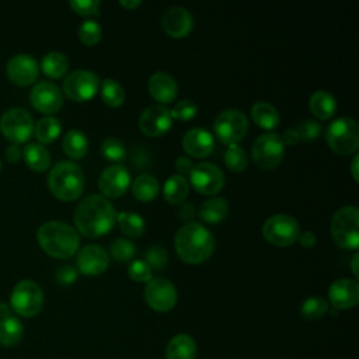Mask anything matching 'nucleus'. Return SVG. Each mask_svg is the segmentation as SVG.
<instances>
[{"label": "nucleus", "instance_id": "b1692460", "mask_svg": "<svg viewBox=\"0 0 359 359\" xmlns=\"http://www.w3.org/2000/svg\"><path fill=\"white\" fill-rule=\"evenodd\" d=\"M196 344L188 334L174 335L165 348V359H195Z\"/></svg>", "mask_w": 359, "mask_h": 359}, {"label": "nucleus", "instance_id": "58836bf2", "mask_svg": "<svg viewBox=\"0 0 359 359\" xmlns=\"http://www.w3.org/2000/svg\"><path fill=\"white\" fill-rule=\"evenodd\" d=\"M102 36L101 25L94 20H86L79 27V38L87 46H94Z\"/></svg>", "mask_w": 359, "mask_h": 359}, {"label": "nucleus", "instance_id": "473e14b6", "mask_svg": "<svg viewBox=\"0 0 359 359\" xmlns=\"http://www.w3.org/2000/svg\"><path fill=\"white\" fill-rule=\"evenodd\" d=\"M22 324L15 317H6L0 320V345L14 346L22 338Z\"/></svg>", "mask_w": 359, "mask_h": 359}, {"label": "nucleus", "instance_id": "f03ea898", "mask_svg": "<svg viewBox=\"0 0 359 359\" xmlns=\"http://www.w3.org/2000/svg\"><path fill=\"white\" fill-rule=\"evenodd\" d=\"M175 251L187 264L205 262L215 251V238L212 233L201 223L189 222L175 234Z\"/></svg>", "mask_w": 359, "mask_h": 359}, {"label": "nucleus", "instance_id": "a211bd4d", "mask_svg": "<svg viewBox=\"0 0 359 359\" xmlns=\"http://www.w3.org/2000/svg\"><path fill=\"white\" fill-rule=\"evenodd\" d=\"M130 185L129 171L121 165H109L104 168L98 178V188L102 195L107 198H119L122 196Z\"/></svg>", "mask_w": 359, "mask_h": 359}, {"label": "nucleus", "instance_id": "bf43d9fd", "mask_svg": "<svg viewBox=\"0 0 359 359\" xmlns=\"http://www.w3.org/2000/svg\"><path fill=\"white\" fill-rule=\"evenodd\" d=\"M0 170H1V161H0Z\"/></svg>", "mask_w": 359, "mask_h": 359}, {"label": "nucleus", "instance_id": "8fccbe9b", "mask_svg": "<svg viewBox=\"0 0 359 359\" xmlns=\"http://www.w3.org/2000/svg\"><path fill=\"white\" fill-rule=\"evenodd\" d=\"M280 139H282V143L285 146H294V144H297L302 140L296 128L294 129H286L283 132V135L280 136Z\"/></svg>", "mask_w": 359, "mask_h": 359}, {"label": "nucleus", "instance_id": "49530a36", "mask_svg": "<svg viewBox=\"0 0 359 359\" xmlns=\"http://www.w3.org/2000/svg\"><path fill=\"white\" fill-rule=\"evenodd\" d=\"M297 132L300 135L302 140H313L317 139L321 133V125L317 121L313 119H307L304 122H302L297 128Z\"/></svg>", "mask_w": 359, "mask_h": 359}, {"label": "nucleus", "instance_id": "7c9ffc66", "mask_svg": "<svg viewBox=\"0 0 359 359\" xmlns=\"http://www.w3.org/2000/svg\"><path fill=\"white\" fill-rule=\"evenodd\" d=\"M133 196L140 202H150L158 194V181L151 174H140L132 184Z\"/></svg>", "mask_w": 359, "mask_h": 359}, {"label": "nucleus", "instance_id": "7ed1b4c3", "mask_svg": "<svg viewBox=\"0 0 359 359\" xmlns=\"http://www.w3.org/2000/svg\"><path fill=\"white\" fill-rule=\"evenodd\" d=\"M41 248L53 258H70L80 245L77 231L67 223L50 220L43 223L36 233Z\"/></svg>", "mask_w": 359, "mask_h": 359}, {"label": "nucleus", "instance_id": "f704fd0d", "mask_svg": "<svg viewBox=\"0 0 359 359\" xmlns=\"http://www.w3.org/2000/svg\"><path fill=\"white\" fill-rule=\"evenodd\" d=\"M116 222L121 231L128 237H140L146 227L143 217L133 212H121L116 215Z\"/></svg>", "mask_w": 359, "mask_h": 359}, {"label": "nucleus", "instance_id": "4468645a", "mask_svg": "<svg viewBox=\"0 0 359 359\" xmlns=\"http://www.w3.org/2000/svg\"><path fill=\"white\" fill-rule=\"evenodd\" d=\"M191 185L202 195H215L224 185L223 171L213 163H199L189 172Z\"/></svg>", "mask_w": 359, "mask_h": 359}, {"label": "nucleus", "instance_id": "2eb2a0df", "mask_svg": "<svg viewBox=\"0 0 359 359\" xmlns=\"http://www.w3.org/2000/svg\"><path fill=\"white\" fill-rule=\"evenodd\" d=\"M32 107L42 114L57 112L63 105V95L60 88L50 81H39L29 93Z\"/></svg>", "mask_w": 359, "mask_h": 359}, {"label": "nucleus", "instance_id": "aec40b11", "mask_svg": "<svg viewBox=\"0 0 359 359\" xmlns=\"http://www.w3.org/2000/svg\"><path fill=\"white\" fill-rule=\"evenodd\" d=\"M328 300L338 310L355 307L359 302V283L351 278L334 280L328 289Z\"/></svg>", "mask_w": 359, "mask_h": 359}, {"label": "nucleus", "instance_id": "ea45409f", "mask_svg": "<svg viewBox=\"0 0 359 359\" xmlns=\"http://www.w3.org/2000/svg\"><path fill=\"white\" fill-rule=\"evenodd\" d=\"M101 154L114 163H119L125 158L126 150L123 143L116 137H107L101 143Z\"/></svg>", "mask_w": 359, "mask_h": 359}, {"label": "nucleus", "instance_id": "2f4dec72", "mask_svg": "<svg viewBox=\"0 0 359 359\" xmlns=\"http://www.w3.org/2000/svg\"><path fill=\"white\" fill-rule=\"evenodd\" d=\"M41 69L45 76L50 79H60L69 69V60L60 52H49L42 57Z\"/></svg>", "mask_w": 359, "mask_h": 359}, {"label": "nucleus", "instance_id": "09e8293b", "mask_svg": "<svg viewBox=\"0 0 359 359\" xmlns=\"http://www.w3.org/2000/svg\"><path fill=\"white\" fill-rule=\"evenodd\" d=\"M192 167H194V164H192V160L189 158V157H187V156H180V157H177V160H175V168H177V171L180 172V175H185V174H189L191 172V170H192Z\"/></svg>", "mask_w": 359, "mask_h": 359}, {"label": "nucleus", "instance_id": "0eeeda50", "mask_svg": "<svg viewBox=\"0 0 359 359\" xmlns=\"http://www.w3.org/2000/svg\"><path fill=\"white\" fill-rule=\"evenodd\" d=\"M248 130V119L245 114L240 109H224L222 111L215 122L213 132L217 139L224 144H237L244 139Z\"/></svg>", "mask_w": 359, "mask_h": 359}, {"label": "nucleus", "instance_id": "9d476101", "mask_svg": "<svg viewBox=\"0 0 359 359\" xmlns=\"http://www.w3.org/2000/svg\"><path fill=\"white\" fill-rule=\"evenodd\" d=\"M285 154V144L280 135L264 133L258 136L251 146V156L254 163L262 170H272L280 164Z\"/></svg>", "mask_w": 359, "mask_h": 359}, {"label": "nucleus", "instance_id": "c756f323", "mask_svg": "<svg viewBox=\"0 0 359 359\" xmlns=\"http://www.w3.org/2000/svg\"><path fill=\"white\" fill-rule=\"evenodd\" d=\"M62 146L69 157L83 158L88 151V139L81 130L72 129L63 136Z\"/></svg>", "mask_w": 359, "mask_h": 359}, {"label": "nucleus", "instance_id": "864d4df0", "mask_svg": "<svg viewBox=\"0 0 359 359\" xmlns=\"http://www.w3.org/2000/svg\"><path fill=\"white\" fill-rule=\"evenodd\" d=\"M4 154H6V158H7L8 161L14 163V161H18V160H20V157H21L22 151H21V149L18 147V144L11 143V144L6 149Z\"/></svg>", "mask_w": 359, "mask_h": 359}, {"label": "nucleus", "instance_id": "423d86ee", "mask_svg": "<svg viewBox=\"0 0 359 359\" xmlns=\"http://www.w3.org/2000/svg\"><path fill=\"white\" fill-rule=\"evenodd\" d=\"M325 139L332 151L341 156L352 154L359 147V129L355 119L341 116L334 119L325 132Z\"/></svg>", "mask_w": 359, "mask_h": 359}, {"label": "nucleus", "instance_id": "cd10ccee", "mask_svg": "<svg viewBox=\"0 0 359 359\" xmlns=\"http://www.w3.org/2000/svg\"><path fill=\"white\" fill-rule=\"evenodd\" d=\"M229 213V203L226 198L222 196H213L206 199L201 209H199V216L202 217L203 222L216 224L220 223Z\"/></svg>", "mask_w": 359, "mask_h": 359}, {"label": "nucleus", "instance_id": "f3484780", "mask_svg": "<svg viewBox=\"0 0 359 359\" xmlns=\"http://www.w3.org/2000/svg\"><path fill=\"white\" fill-rule=\"evenodd\" d=\"M6 73L11 83L24 87L36 81L39 76V66L31 55L20 53L8 60Z\"/></svg>", "mask_w": 359, "mask_h": 359}, {"label": "nucleus", "instance_id": "6ab92c4d", "mask_svg": "<svg viewBox=\"0 0 359 359\" xmlns=\"http://www.w3.org/2000/svg\"><path fill=\"white\" fill-rule=\"evenodd\" d=\"M109 265V254L101 245L88 244L77 254V269L83 275L95 276L102 273Z\"/></svg>", "mask_w": 359, "mask_h": 359}, {"label": "nucleus", "instance_id": "4c0bfd02", "mask_svg": "<svg viewBox=\"0 0 359 359\" xmlns=\"http://www.w3.org/2000/svg\"><path fill=\"white\" fill-rule=\"evenodd\" d=\"M328 311V303L320 296L307 297L300 306V314L306 320H318Z\"/></svg>", "mask_w": 359, "mask_h": 359}, {"label": "nucleus", "instance_id": "a878e982", "mask_svg": "<svg viewBox=\"0 0 359 359\" xmlns=\"http://www.w3.org/2000/svg\"><path fill=\"white\" fill-rule=\"evenodd\" d=\"M309 107L311 114L318 119H330L337 111V101L325 90H317L311 94Z\"/></svg>", "mask_w": 359, "mask_h": 359}, {"label": "nucleus", "instance_id": "3c124183", "mask_svg": "<svg viewBox=\"0 0 359 359\" xmlns=\"http://www.w3.org/2000/svg\"><path fill=\"white\" fill-rule=\"evenodd\" d=\"M195 208L191 203H181L178 209V217L187 223L191 222V219L195 216Z\"/></svg>", "mask_w": 359, "mask_h": 359}, {"label": "nucleus", "instance_id": "603ef678", "mask_svg": "<svg viewBox=\"0 0 359 359\" xmlns=\"http://www.w3.org/2000/svg\"><path fill=\"white\" fill-rule=\"evenodd\" d=\"M297 241H299V244H300L302 247H304V248H311V247H314V244H316L317 240H316V234H314V233L306 230V231H300V233H299Z\"/></svg>", "mask_w": 359, "mask_h": 359}, {"label": "nucleus", "instance_id": "e433bc0d", "mask_svg": "<svg viewBox=\"0 0 359 359\" xmlns=\"http://www.w3.org/2000/svg\"><path fill=\"white\" fill-rule=\"evenodd\" d=\"M224 164L230 171L241 172L248 165V157L240 146L229 144L224 151Z\"/></svg>", "mask_w": 359, "mask_h": 359}, {"label": "nucleus", "instance_id": "c85d7f7f", "mask_svg": "<svg viewBox=\"0 0 359 359\" xmlns=\"http://www.w3.org/2000/svg\"><path fill=\"white\" fill-rule=\"evenodd\" d=\"M189 191V184L185 177L180 174H174L164 182V199L171 205H181Z\"/></svg>", "mask_w": 359, "mask_h": 359}, {"label": "nucleus", "instance_id": "20e7f679", "mask_svg": "<svg viewBox=\"0 0 359 359\" xmlns=\"http://www.w3.org/2000/svg\"><path fill=\"white\" fill-rule=\"evenodd\" d=\"M48 187L53 196L60 201H76L84 189V174L73 161L57 163L48 175Z\"/></svg>", "mask_w": 359, "mask_h": 359}, {"label": "nucleus", "instance_id": "1a4fd4ad", "mask_svg": "<svg viewBox=\"0 0 359 359\" xmlns=\"http://www.w3.org/2000/svg\"><path fill=\"white\" fill-rule=\"evenodd\" d=\"M300 233L299 223L294 217L285 213H278L268 217L262 224L265 240L276 247H287L297 241Z\"/></svg>", "mask_w": 359, "mask_h": 359}, {"label": "nucleus", "instance_id": "37998d69", "mask_svg": "<svg viewBox=\"0 0 359 359\" xmlns=\"http://www.w3.org/2000/svg\"><path fill=\"white\" fill-rule=\"evenodd\" d=\"M129 278L135 282H149L153 278V269L144 259H135L128 266Z\"/></svg>", "mask_w": 359, "mask_h": 359}, {"label": "nucleus", "instance_id": "6e6552de", "mask_svg": "<svg viewBox=\"0 0 359 359\" xmlns=\"http://www.w3.org/2000/svg\"><path fill=\"white\" fill-rule=\"evenodd\" d=\"M10 304L17 314L22 317H34L42 310L43 292L34 280L24 279L14 286Z\"/></svg>", "mask_w": 359, "mask_h": 359}, {"label": "nucleus", "instance_id": "a18cd8bd", "mask_svg": "<svg viewBox=\"0 0 359 359\" xmlns=\"http://www.w3.org/2000/svg\"><path fill=\"white\" fill-rule=\"evenodd\" d=\"M72 10L79 15H98L100 14V1L98 0H72Z\"/></svg>", "mask_w": 359, "mask_h": 359}, {"label": "nucleus", "instance_id": "c9c22d12", "mask_svg": "<svg viewBox=\"0 0 359 359\" xmlns=\"http://www.w3.org/2000/svg\"><path fill=\"white\" fill-rule=\"evenodd\" d=\"M100 93L102 101L112 108L121 107L125 101V91L122 86L114 79H104L100 84Z\"/></svg>", "mask_w": 359, "mask_h": 359}, {"label": "nucleus", "instance_id": "f257e3e1", "mask_svg": "<svg viewBox=\"0 0 359 359\" xmlns=\"http://www.w3.org/2000/svg\"><path fill=\"white\" fill-rule=\"evenodd\" d=\"M116 222L114 205L101 195L84 198L76 208L74 224L77 230L90 238H98L109 233Z\"/></svg>", "mask_w": 359, "mask_h": 359}, {"label": "nucleus", "instance_id": "dca6fc26", "mask_svg": "<svg viewBox=\"0 0 359 359\" xmlns=\"http://www.w3.org/2000/svg\"><path fill=\"white\" fill-rule=\"evenodd\" d=\"M172 123V118L170 109L164 105H151L147 107L139 116V128L140 130L150 137L163 136L170 130Z\"/></svg>", "mask_w": 359, "mask_h": 359}, {"label": "nucleus", "instance_id": "72a5a7b5", "mask_svg": "<svg viewBox=\"0 0 359 359\" xmlns=\"http://www.w3.org/2000/svg\"><path fill=\"white\" fill-rule=\"evenodd\" d=\"M62 132V123L55 116H45L38 121V123L34 128L35 137L41 143H52L57 139V136Z\"/></svg>", "mask_w": 359, "mask_h": 359}, {"label": "nucleus", "instance_id": "5701e85b", "mask_svg": "<svg viewBox=\"0 0 359 359\" xmlns=\"http://www.w3.org/2000/svg\"><path fill=\"white\" fill-rule=\"evenodd\" d=\"M150 95L160 104H171L178 94V84L172 76L164 72H157L150 76L147 81Z\"/></svg>", "mask_w": 359, "mask_h": 359}, {"label": "nucleus", "instance_id": "c03bdc74", "mask_svg": "<svg viewBox=\"0 0 359 359\" xmlns=\"http://www.w3.org/2000/svg\"><path fill=\"white\" fill-rule=\"evenodd\" d=\"M198 112V105L191 100H181L178 101L172 109H170L171 118L178 121H189L195 118Z\"/></svg>", "mask_w": 359, "mask_h": 359}, {"label": "nucleus", "instance_id": "a19ab883", "mask_svg": "<svg viewBox=\"0 0 359 359\" xmlns=\"http://www.w3.org/2000/svg\"><path fill=\"white\" fill-rule=\"evenodd\" d=\"M111 255L115 261L119 262H128L133 258V255L136 254V248L135 244L132 241H129L128 238H116L112 244H111Z\"/></svg>", "mask_w": 359, "mask_h": 359}, {"label": "nucleus", "instance_id": "412c9836", "mask_svg": "<svg viewBox=\"0 0 359 359\" xmlns=\"http://www.w3.org/2000/svg\"><path fill=\"white\" fill-rule=\"evenodd\" d=\"M161 27L164 32L172 38H185L194 28V18L187 8L174 6L164 11Z\"/></svg>", "mask_w": 359, "mask_h": 359}, {"label": "nucleus", "instance_id": "5fc2aeb1", "mask_svg": "<svg viewBox=\"0 0 359 359\" xmlns=\"http://www.w3.org/2000/svg\"><path fill=\"white\" fill-rule=\"evenodd\" d=\"M142 4L140 0H121L119 6H122L126 10H135L136 7H139Z\"/></svg>", "mask_w": 359, "mask_h": 359}, {"label": "nucleus", "instance_id": "bb28decb", "mask_svg": "<svg viewBox=\"0 0 359 359\" xmlns=\"http://www.w3.org/2000/svg\"><path fill=\"white\" fill-rule=\"evenodd\" d=\"M22 157L25 164L36 172H43L50 165V154L49 151L38 144V143H29L22 150Z\"/></svg>", "mask_w": 359, "mask_h": 359}, {"label": "nucleus", "instance_id": "de8ad7c7", "mask_svg": "<svg viewBox=\"0 0 359 359\" xmlns=\"http://www.w3.org/2000/svg\"><path fill=\"white\" fill-rule=\"evenodd\" d=\"M77 278V269L72 265H62L55 273V279L60 285H72Z\"/></svg>", "mask_w": 359, "mask_h": 359}, {"label": "nucleus", "instance_id": "13d9d810", "mask_svg": "<svg viewBox=\"0 0 359 359\" xmlns=\"http://www.w3.org/2000/svg\"><path fill=\"white\" fill-rule=\"evenodd\" d=\"M10 317V307L6 303H0V320Z\"/></svg>", "mask_w": 359, "mask_h": 359}, {"label": "nucleus", "instance_id": "4d7b16f0", "mask_svg": "<svg viewBox=\"0 0 359 359\" xmlns=\"http://www.w3.org/2000/svg\"><path fill=\"white\" fill-rule=\"evenodd\" d=\"M358 261H359V254L355 252V255L352 257V261H351V269H352V273L355 278L359 276V271H358Z\"/></svg>", "mask_w": 359, "mask_h": 359}, {"label": "nucleus", "instance_id": "ddd939ff", "mask_svg": "<svg viewBox=\"0 0 359 359\" xmlns=\"http://www.w3.org/2000/svg\"><path fill=\"white\" fill-rule=\"evenodd\" d=\"M177 289L171 280L156 276L151 278L144 287V300L150 309L158 313H167L174 309L177 303Z\"/></svg>", "mask_w": 359, "mask_h": 359}, {"label": "nucleus", "instance_id": "4be33fe9", "mask_svg": "<svg viewBox=\"0 0 359 359\" xmlns=\"http://www.w3.org/2000/svg\"><path fill=\"white\" fill-rule=\"evenodd\" d=\"M182 147L191 157L203 158L215 150V139L209 130L192 128L185 132L182 137Z\"/></svg>", "mask_w": 359, "mask_h": 359}, {"label": "nucleus", "instance_id": "6e6d98bb", "mask_svg": "<svg viewBox=\"0 0 359 359\" xmlns=\"http://www.w3.org/2000/svg\"><path fill=\"white\" fill-rule=\"evenodd\" d=\"M358 163H359V156L355 154L353 158H352V163H351V174H352V178L355 181H359V172H358Z\"/></svg>", "mask_w": 359, "mask_h": 359}, {"label": "nucleus", "instance_id": "79ce46f5", "mask_svg": "<svg viewBox=\"0 0 359 359\" xmlns=\"http://www.w3.org/2000/svg\"><path fill=\"white\" fill-rule=\"evenodd\" d=\"M144 261L149 264L151 269L161 271L165 268L168 262V254L161 245H150L144 251Z\"/></svg>", "mask_w": 359, "mask_h": 359}, {"label": "nucleus", "instance_id": "393cba45", "mask_svg": "<svg viewBox=\"0 0 359 359\" xmlns=\"http://www.w3.org/2000/svg\"><path fill=\"white\" fill-rule=\"evenodd\" d=\"M251 118L259 128L268 130L278 128L280 123L278 109L272 104L265 101H258L251 107Z\"/></svg>", "mask_w": 359, "mask_h": 359}, {"label": "nucleus", "instance_id": "39448f33", "mask_svg": "<svg viewBox=\"0 0 359 359\" xmlns=\"http://www.w3.org/2000/svg\"><path fill=\"white\" fill-rule=\"evenodd\" d=\"M331 237L344 250H358L359 245V210L356 206H342L331 220Z\"/></svg>", "mask_w": 359, "mask_h": 359}, {"label": "nucleus", "instance_id": "9b49d317", "mask_svg": "<svg viewBox=\"0 0 359 359\" xmlns=\"http://www.w3.org/2000/svg\"><path fill=\"white\" fill-rule=\"evenodd\" d=\"M0 130L11 143H25L34 132L32 116L24 108H11L1 115Z\"/></svg>", "mask_w": 359, "mask_h": 359}, {"label": "nucleus", "instance_id": "f8f14e48", "mask_svg": "<svg viewBox=\"0 0 359 359\" xmlns=\"http://www.w3.org/2000/svg\"><path fill=\"white\" fill-rule=\"evenodd\" d=\"M100 77L90 70H74L63 81V93L76 102L91 100L100 90Z\"/></svg>", "mask_w": 359, "mask_h": 359}]
</instances>
